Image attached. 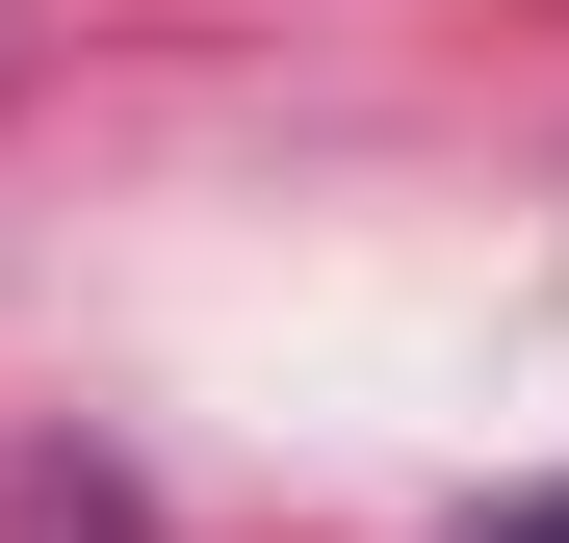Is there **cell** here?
I'll list each match as a JSON object with an SVG mask.
<instances>
[{
	"instance_id": "obj_1",
	"label": "cell",
	"mask_w": 569,
	"mask_h": 543,
	"mask_svg": "<svg viewBox=\"0 0 569 543\" xmlns=\"http://www.w3.org/2000/svg\"><path fill=\"white\" fill-rule=\"evenodd\" d=\"M0 543H156V492H130V466H27V492H0Z\"/></svg>"
},
{
	"instance_id": "obj_2",
	"label": "cell",
	"mask_w": 569,
	"mask_h": 543,
	"mask_svg": "<svg viewBox=\"0 0 569 543\" xmlns=\"http://www.w3.org/2000/svg\"><path fill=\"white\" fill-rule=\"evenodd\" d=\"M466 543H569V492H518V517H466Z\"/></svg>"
}]
</instances>
